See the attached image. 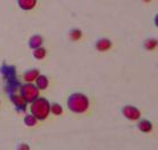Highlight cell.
I'll use <instances>...</instances> for the list:
<instances>
[{"instance_id": "cell-1", "label": "cell", "mask_w": 158, "mask_h": 150, "mask_svg": "<svg viewBox=\"0 0 158 150\" xmlns=\"http://www.w3.org/2000/svg\"><path fill=\"white\" fill-rule=\"evenodd\" d=\"M69 108L72 111L76 112H83L86 110L87 106H88V101H87L86 96H84L81 94H73L70 96V99L68 101Z\"/></svg>"}, {"instance_id": "cell-2", "label": "cell", "mask_w": 158, "mask_h": 150, "mask_svg": "<svg viewBox=\"0 0 158 150\" xmlns=\"http://www.w3.org/2000/svg\"><path fill=\"white\" fill-rule=\"evenodd\" d=\"M31 111L37 118L44 119L47 117L48 112H49V104L45 99H39L37 100L36 103L32 104Z\"/></svg>"}, {"instance_id": "cell-3", "label": "cell", "mask_w": 158, "mask_h": 150, "mask_svg": "<svg viewBox=\"0 0 158 150\" xmlns=\"http://www.w3.org/2000/svg\"><path fill=\"white\" fill-rule=\"evenodd\" d=\"M23 95L27 101H32L37 98L38 95V91L35 86L32 85H28V86H24L23 87Z\"/></svg>"}, {"instance_id": "cell-4", "label": "cell", "mask_w": 158, "mask_h": 150, "mask_svg": "<svg viewBox=\"0 0 158 150\" xmlns=\"http://www.w3.org/2000/svg\"><path fill=\"white\" fill-rule=\"evenodd\" d=\"M123 112H124V115L126 116L127 118L130 119H138L140 117V112L134 107H125Z\"/></svg>"}, {"instance_id": "cell-5", "label": "cell", "mask_w": 158, "mask_h": 150, "mask_svg": "<svg viewBox=\"0 0 158 150\" xmlns=\"http://www.w3.org/2000/svg\"><path fill=\"white\" fill-rule=\"evenodd\" d=\"M36 4V0H20V6L23 9H31Z\"/></svg>"}, {"instance_id": "cell-6", "label": "cell", "mask_w": 158, "mask_h": 150, "mask_svg": "<svg viewBox=\"0 0 158 150\" xmlns=\"http://www.w3.org/2000/svg\"><path fill=\"white\" fill-rule=\"evenodd\" d=\"M110 46L111 43L107 39H102L98 43V49H100V51H106L108 48H110Z\"/></svg>"}, {"instance_id": "cell-7", "label": "cell", "mask_w": 158, "mask_h": 150, "mask_svg": "<svg viewBox=\"0 0 158 150\" xmlns=\"http://www.w3.org/2000/svg\"><path fill=\"white\" fill-rule=\"evenodd\" d=\"M139 128L142 132H149L151 130V124L149 122H147V120H142L139 124Z\"/></svg>"}, {"instance_id": "cell-8", "label": "cell", "mask_w": 158, "mask_h": 150, "mask_svg": "<svg viewBox=\"0 0 158 150\" xmlns=\"http://www.w3.org/2000/svg\"><path fill=\"white\" fill-rule=\"evenodd\" d=\"M37 76H38V70H31V71L27 72L25 75H24V78L25 80H28V81H32V80H35Z\"/></svg>"}, {"instance_id": "cell-9", "label": "cell", "mask_w": 158, "mask_h": 150, "mask_svg": "<svg viewBox=\"0 0 158 150\" xmlns=\"http://www.w3.org/2000/svg\"><path fill=\"white\" fill-rule=\"evenodd\" d=\"M37 84H38V87L39 88H45L47 86V78L46 77H39V79L37 80Z\"/></svg>"}, {"instance_id": "cell-10", "label": "cell", "mask_w": 158, "mask_h": 150, "mask_svg": "<svg viewBox=\"0 0 158 150\" xmlns=\"http://www.w3.org/2000/svg\"><path fill=\"white\" fill-rule=\"evenodd\" d=\"M45 49H43V48H39V49H37L36 52H35V56H36L37 59H41V57H44L45 56Z\"/></svg>"}, {"instance_id": "cell-11", "label": "cell", "mask_w": 158, "mask_h": 150, "mask_svg": "<svg viewBox=\"0 0 158 150\" xmlns=\"http://www.w3.org/2000/svg\"><path fill=\"white\" fill-rule=\"evenodd\" d=\"M25 123L29 124L30 126H32L35 123H36V117H32V116H28L27 118H25Z\"/></svg>"}, {"instance_id": "cell-12", "label": "cell", "mask_w": 158, "mask_h": 150, "mask_svg": "<svg viewBox=\"0 0 158 150\" xmlns=\"http://www.w3.org/2000/svg\"><path fill=\"white\" fill-rule=\"evenodd\" d=\"M53 112L56 115H60L61 114V111H62V109H61V107H60V104H57V103H55V104H53Z\"/></svg>"}, {"instance_id": "cell-13", "label": "cell", "mask_w": 158, "mask_h": 150, "mask_svg": "<svg viewBox=\"0 0 158 150\" xmlns=\"http://www.w3.org/2000/svg\"><path fill=\"white\" fill-rule=\"evenodd\" d=\"M147 1H148V0H147Z\"/></svg>"}]
</instances>
